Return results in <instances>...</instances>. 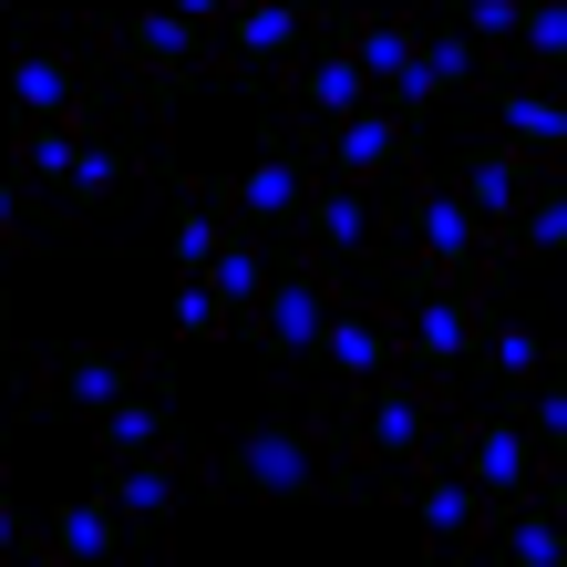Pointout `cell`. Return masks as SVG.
Masks as SVG:
<instances>
[{"mask_svg":"<svg viewBox=\"0 0 567 567\" xmlns=\"http://www.w3.org/2000/svg\"><path fill=\"white\" fill-rule=\"evenodd\" d=\"M289 392H310V403H320V423H330V444H341L351 475H382V464L433 454L444 413L464 403V382L413 372V361H392V372H372V382H320L310 372V382H289Z\"/></svg>","mask_w":567,"mask_h":567,"instance_id":"3957f363","label":"cell"},{"mask_svg":"<svg viewBox=\"0 0 567 567\" xmlns=\"http://www.w3.org/2000/svg\"><path fill=\"white\" fill-rule=\"evenodd\" d=\"M21 547V506H11V475H0V557Z\"/></svg>","mask_w":567,"mask_h":567,"instance_id":"83f0119b","label":"cell"},{"mask_svg":"<svg viewBox=\"0 0 567 567\" xmlns=\"http://www.w3.org/2000/svg\"><path fill=\"white\" fill-rule=\"evenodd\" d=\"M176 155V145H165ZM165 155L145 124H114V135H62L42 114H11V145H0V176H21L62 227H93L114 207H135V196L165 186Z\"/></svg>","mask_w":567,"mask_h":567,"instance_id":"6da1fadb","label":"cell"},{"mask_svg":"<svg viewBox=\"0 0 567 567\" xmlns=\"http://www.w3.org/2000/svg\"><path fill=\"white\" fill-rule=\"evenodd\" d=\"M62 238H73V227H62L21 176H0V258H42V248H62Z\"/></svg>","mask_w":567,"mask_h":567,"instance_id":"44dd1931","label":"cell"},{"mask_svg":"<svg viewBox=\"0 0 567 567\" xmlns=\"http://www.w3.org/2000/svg\"><path fill=\"white\" fill-rule=\"evenodd\" d=\"M165 11H176V21H196V31H217V21H227V0H165Z\"/></svg>","mask_w":567,"mask_h":567,"instance_id":"4316f807","label":"cell"},{"mask_svg":"<svg viewBox=\"0 0 567 567\" xmlns=\"http://www.w3.org/2000/svg\"><path fill=\"white\" fill-rule=\"evenodd\" d=\"M21 547L62 567V557H114V547H135V537H124V506H114L104 485H93V495H62L42 526H21Z\"/></svg>","mask_w":567,"mask_h":567,"instance_id":"9a60e30c","label":"cell"},{"mask_svg":"<svg viewBox=\"0 0 567 567\" xmlns=\"http://www.w3.org/2000/svg\"><path fill=\"white\" fill-rule=\"evenodd\" d=\"M433 454H444L475 495H506V506L537 485V444H526V423H516L506 403H495V413H464V403H454L444 433H433Z\"/></svg>","mask_w":567,"mask_h":567,"instance_id":"30bf717a","label":"cell"},{"mask_svg":"<svg viewBox=\"0 0 567 567\" xmlns=\"http://www.w3.org/2000/svg\"><path fill=\"white\" fill-rule=\"evenodd\" d=\"M93 485L124 506V537L135 547H165L176 537V506L186 495H207V444H155V454H124V464H93Z\"/></svg>","mask_w":567,"mask_h":567,"instance_id":"ba28073f","label":"cell"},{"mask_svg":"<svg viewBox=\"0 0 567 567\" xmlns=\"http://www.w3.org/2000/svg\"><path fill=\"white\" fill-rule=\"evenodd\" d=\"M537 176H557V165H547V155H526V145H506V135H485V124H475V135L454 145V176H444V186H454V196H464V207H475L485 227H506V217H516V196L537 186Z\"/></svg>","mask_w":567,"mask_h":567,"instance_id":"4fadbf2b","label":"cell"},{"mask_svg":"<svg viewBox=\"0 0 567 567\" xmlns=\"http://www.w3.org/2000/svg\"><path fill=\"white\" fill-rule=\"evenodd\" d=\"M155 444H176V382H145V392H124V403L93 413V464L155 454Z\"/></svg>","mask_w":567,"mask_h":567,"instance_id":"2e32d148","label":"cell"},{"mask_svg":"<svg viewBox=\"0 0 567 567\" xmlns=\"http://www.w3.org/2000/svg\"><path fill=\"white\" fill-rule=\"evenodd\" d=\"M279 135L299 145V165H310V176H341V186H361V196H382L392 176H403V155H423V124L392 114V104H361V114H341V124H299V114H279Z\"/></svg>","mask_w":567,"mask_h":567,"instance_id":"52a82bcc","label":"cell"},{"mask_svg":"<svg viewBox=\"0 0 567 567\" xmlns=\"http://www.w3.org/2000/svg\"><path fill=\"white\" fill-rule=\"evenodd\" d=\"M351 299V269L341 258H320L310 238H269V279H258V299L238 310V341L269 361V392L310 382V351H320V320Z\"/></svg>","mask_w":567,"mask_h":567,"instance_id":"277c9868","label":"cell"},{"mask_svg":"<svg viewBox=\"0 0 567 567\" xmlns=\"http://www.w3.org/2000/svg\"><path fill=\"white\" fill-rule=\"evenodd\" d=\"M289 238H310L320 258H341V269H351V258H382V207H372L361 186H341V176H310Z\"/></svg>","mask_w":567,"mask_h":567,"instance_id":"5bb4252c","label":"cell"},{"mask_svg":"<svg viewBox=\"0 0 567 567\" xmlns=\"http://www.w3.org/2000/svg\"><path fill=\"white\" fill-rule=\"evenodd\" d=\"M217 248H227V217L207 207V196H186V186H165V258H176V269L196 279V269H207Z\"/></svg>","mask_w":567,"mask_h":567,"instance_id":"ffe728a7","label":"cell"},{"mask_svg":"<svg viewBox=\"0 0 567 567\" xmlns=\"http://www.w3.org/2000/svg\"><path fill=\"white\" fill-rule=\"evenodd\" d=\"M557 62H567V11H557V0H526V21H516V73H526V83H557Z\"/></svg>","mask_w":567,"mask_h":567,"instance_id":"603a6c76","label":"cell"},{"mask_svg":"<svg viewBox=\"0 0 567 567\" xmlns=\"http://www.w3.org/2000/svg\"><path fill=\"white\" fill-rule=\"evenodd\" d=\"M403 361V320H392V299L382 289H351L341 310L320 320V351H310V372L320 382H372Z\"/></svg>","mask_w":567,"mask_h":567,"instance_id":"7c38bea8","label":"cell"},{"mask_svg":"<svg viewBox=\"0 0 567 567\" xmlns=\"http://www.w3.org/2000/svg\"><path fill=\"white\" fill-rule=\"evenodd\" d=\"M495 310H506V299H485V289H413V299H392V320H403V361H413V372L464 382V361H475V341H485Z\"/></svg>","mask_w":567,"mask_h":567,"instance_id":"9c48e42d","label":"cell"},{"mask_svg":"<svg viewBox=\"0 0 567 567\" xmlns=\"http://www.w3.org/2000/svg\"><path fill=\"white\" fill-rule=\"evenodd\" d=\"M537 372H547V341H537L516 310H495V320H485V341H475V361H464V382H485L495 403H506V392H526Z\"/></svg>","mask_w":567,"mask_h":567,"instance_id":"e0dca14e","label":"cell"},{"mask_svg":"<svg viewBox=\"0 0 567 567\" xmlns=\"http://www.w3.org/2000/svg\"><path fill=\"white\" fill-rule=\"evenodd\" d=\"M0 83H11V114H42V124H62L73 104H114V93H124L104 62H93V42L73 21H21Z\"/></svg>","mask_w":567,"mask_h":567,"instance_id":"8992f818","label":"cell"},{"mask_svg":"<svg viewBox=\"0 0 567 567\" xmlns=\"http://www.w3.org/2000/svg\"><path fill=\"white\" fill-rule=\"evenodd\" d=\"M475 73H485V52L464 42L454 21H423V52H413V83H423V104H464V93H475Z\"/></svg>","mask_w":567,"mask_h":567,"instance_id":"ac0fdd59","label":"cell"},{"mask_svg":"<svg viewBox=\"0 0 567 567\" xmlns=\"http://www.w3.org/2000/svg\"><path fill=\"white\" fill-rule=\"evenodd\" d=\"M207 495L217 506H330V495L361 506V475L341 464V444H330L310 392H269V413L248 433L207 444Z\"/></svg>","mask_w":567,"mask_h":567,"instance_id":"7a4b0ae2","label":"cell"},{"mask_svg":"<svg viewBox=\"0 0 567 567\" xmlns=\"http://www.w3.org/2000/svg\"><path fill=\"white\" fill-rule=\"evenodd\" d=\"M464 104H475V124L485 135H506V145H526V155H567V104L547 83H526L506 52H485V73H475V93H464Z\"/></svg>","mask_w":567,"mask_h":567,"instance_id":"8fae6325","label":"cell"},{"mask_svg":"<svg viewBox=\"0 0 567 567\" xmlns=\"http://www.w3.org/2000/svg\"><path fill=\"white\" fill-rule=\"evenodd\" d=\"M567 537H557V506H526V495H516V506L506 516H495V557H526V567H547Z\"/></svg>","mask_w":567,"mask_h":567,"instance_id":"cb8c5ba5","label":"cell"},{"mask_svg":"<svg viewBox=\"0 0 567 567\" xmlns=\"http://www.w3.org/2000/svg\"><path fill=\"white\" fill-rule=\"evenodd\" d=\"M145 382H176V372H165V351H114V341H11V403H21V413H52V423L104 413V403H124V392H145Z\"/></svg>","mask_w":567,"mask_h":567,"instance_id":"5b68a950","label":"cell"},{"mask_svg":"<svg viewBox=\"0 0 567 567\" xmlns=\"http://www.w3.org/2000/svg\"><path fill=\"white\" fill-rule=\"evenodd\" d=\"M310 11H330V0H310Z\"/></svg>","mask_w":567,"mask_h":567,"instance_id":"f546056e","label":"cell"},{"mask_svg":"<svg viewBox=\"0 0 567 567\" xmlns=\"http://www.w3.org/2000/svg\"><path fill=\"white\" fill-rule=\"evenodd\" d=\"M176 341H238V320H227V299H217L207 279H186V299H176Z\"/></svg>","mask_w":567,"mask_h":567,"instance_id":"484cf974","label":"cell"},{"mask_svg":"<svg viewBox=\"0 0 567 567\" xmlns=\"http://www.w3.org/2000/svg\"><path fill=\"white\" fill-rule=\"evenodd\" d=\"M444 11H454V31H464L475 52H506L516 21H526V0H444Z\"/></svg>","mask_w":567,"mask_h":567,"instance_id":"d4e9b609","label":"cell"},{"mask_svg":"<svg viewBox=\"0 0 567 567\" xmlns=\"http://www.w3.org/2000/svg\"><path fill=\"white\" fill-rule=\"evenodd\" d=\"M0 475H11V433H0Z\"/></svg>","mask_w":567,"mask_h":567,"instance_id":"f1b7e54d","label":"cell"},{"mask_svg":"<svg viewBox=\"0 0 567 567\" xmlns=\"http://www.w3.org/2000/svg\"><path fill=\"white\" fill-rule=\"evenodd\" d=\"M495 238H506V258H557V248H567V186H557V176H537Z\"/></svg>","mask_w":567,"mask_h":567,"instance_id":"d6986e66","label":"cell"},{"mask_svg":"<svg viewBox=\"0 0 567 567\" xmlns=\"http://www.w3.org/2000/svg\"><path fill=\"white\" fill-rule=\"evenodd\" d=\"M196 279H207V289L227 299V320H238L248 299H258V279H269V238H258V227H227V248H217Z\"/></svg>","mask_w":567,"mask_h":567,"instance_id":"7402d4cb","label":"cell"}]
</instances>
